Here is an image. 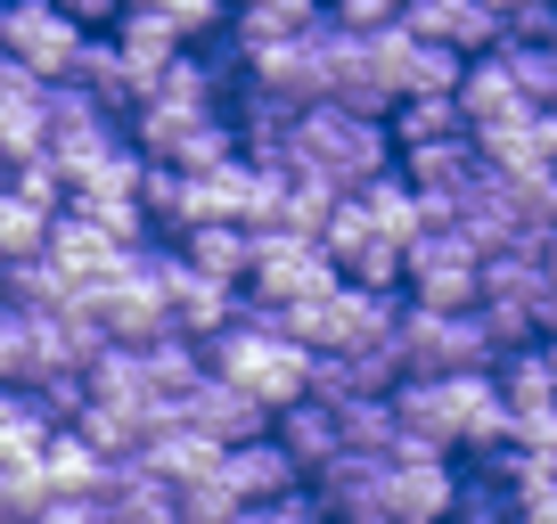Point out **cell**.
Segmentation results:
<instances>
[{
  "label": "cell",
  "mask_w": 557,
  "mask_h": 524,
  "mask_svg": "<svg viewBox=\"0 0 557 524\" xmlns=\"http://www.w3.org/2000/svg\"><path fill=\"white\" fill-rule=\"evenodd\" d=\"M206 361H213V377H230V385H246L255 402H271V419L312 394V345H296V336L278 328V312H262V303H246V312L213 336Z\"/></svg>",
  "instance_id": "1"
},
{
  "label": "cell",
  "mask_w": 557,
  "mask_h": 524,
  "mask_svg": "<svg viewBox=\"0 0 557 524\" xmlns=\"http://www.w3.org/2000/svg\"><path fill=\"white\" fill-rule=\"evenodd\" d=\"M394 123L385 115H352V107L320 99L296 115V157H287V173H329L345 180V189H369L377 173H394Z\"/></svg>",
  "instance_id": "2"
},
{
  "label": "cell",
  "mask_w": 557,
  "mask_h": 524,
  "mask_svg": "<svg viewBox=\"0 0 557 524\" xmlns=\"http://www.w3.org/2000/svg\"><path fill=\"white\" fill-rule=\"evenodd\" d=\"M401 296L426 312H475L484 303V246L459 222H426L401 246Z\"/></svg>",
  "instance_id": "3"
},
{
  "label": "cell",
  "mask_w": 557,
  "mask_h": 524,
  "mask_svg": "<svg viewBox=\"0 0 557 524\" xmlns=\"http://www.w3.org/2000/svg\"><path fill=\"white\" fill-rule=\"evenodd\" d=\"M377 508H385V524H443V516L459 508V467H451V451L401 426L394 451H385V467H377Z\"/></svg>",
  "instance_id": "4"
},
{
  "label": "cell",
  "mask_w": 557,
  "mask_h": 524,
  "mask_svg": "<svg viewBox=\"0 0 557 524\" xmlns=\"http://www.w3.org/2000/svg\"><path fill=\"white\" fill-rule=\"evenodd\" d=\"M401 377H459V369H492L500 345L484 328V303L475 312H426V303H401Z\"/></svg>",
  "instance_id": "5"
},
{
  "label": "cell",
  "mask_w": 557,
  "mask_h": 524,
  "mask_svg": "<svg viewBox=\"0 0 557 524\" xmlns=\"http://www.w3.org/2000/svg\"><path fill=\"white\" fill-rule=\"evenodd\" d=\"M329 279H345L329 254H320V238H304V229H255V254H246V303H262V312H287V303L320 296Z\"/></svg>",
  "instance_id": "6"
},
{
  "label": "cell",
  "mask_w": 557,
  "mask_h": 524,
  "mask_svg": "<svg viewBox=\"0 0 557 524\" xmlns=\"http://www.w3.org/2000/svg\"><path fill=\"white\" fill-rule=\"evenodd\" d=\"M329 34H336V25H312V34L238 50V83L262 90V99H278V107H320V99H329Z\"/></svg>",
  "instance_id": "7"
},
{
  "label": "cell",
  "mask_w": 557,
  "mask_h": 524,
  "mask_svg": "<svg viewBox=\"0 0 557 524\" xmlns=\"http://www.w3.org/2000/svg\"><path fill=\"white\" fill-rule=\"evenodd\" d=\"M90 312H99L107 345H157V336H173V303H164L157 254L139 246V254H132V271H123V279H107L99 296H90Z\"/></svg>",
  "instance_id": "8"
},
{
  "label": "cell",
  "mask_w": 557,
  "mask_h": 524,
  "mask_svg": "<svg viewBox=\"0 0 557 524\" xmlns=\"http://www.w3.org/2000/svg\"><path fill=\"white\" fill-rule=\"evenodd\" d=\"M90 25H74L58 0H9V34H0V58H17V66H34L41 83H66L74 58H83Z\"/></svg>",
  "instance_id": "9"
},
{
  "label": "cell",
  "mask_w": 557,
  "mask_h": 524,
  "mask_svg": "<svg viewBox=\"0 0 557 524\" xmlns=\"http://www.w3.org/2000/svg\"><path fill=\"white\" fill-rule=\"evenodd\" d=\"M394 173L426 197L435 222H451L459 197L484 180V148H475V132H459V140H418V148H401V157H394Z\"/></svg>",
  "instance_id": "10"
},
{
  "label": "cell",
  "mask_w": 557,
  "mask_h": 524,
  "mask_svg": "<svg viewBox=\"0 0 557 524\" xmlns=\"http://www.w3.org/2000/svg\"><path fill=\"white\" fill-rule=\"evenodd\" d=\"M157 279H164V303H173V328L197 336V345H213V336L246 312V287H230V279H213V271H197V262H181V246L157 254Z\"/></svg>",
  "instance_id": "11"
},
{
  "label": "cell",
  "mask_w": 557,
  "mask_h": 524,
  "mask_svg": "<svg viewBox=\"0 0 557 524\" xmlns=\"http://www.w3.org/2000/svg\"><path fill=\"white\" fill-rule=\"evenodd\" d=\"M41 254L58 262V279H66L74 296H99L107 279H123V271H132L139 246L107 238V229H99V222H83V213H58V222H50V246H41Z\"/></svg>",
  "instance_id": "12"
},
{
  "label": "cell",
  "mask_w": 557,
  "mask_h": 524,
  "mask_svg": "<svg viewBox=\"0 0 557 524\" xmlns=\"http://www.w3.org/2000/svg\"><path fill=\"white\" fill-rule=\"evenodd\" d=\"M181 419L197 426V435H213L230 451V442H255V435H271V402H255L246 385H230V377H197L189 394H181Z\"/></svg>",
  "instance_id": "13"
},
{
  "label": "cell",
  "mask_w": 557,
  "mask_h": 524,
  "mask_svg": "<svg viewBox=\"0 0 557 524\" xmlns=\"http://www.w3.org/2000/svg\"><path fill=\"white\" fill-rule=\"evenodd\" d=\"M401 34L443 41V50H459V58H484V50L508 41V25L492 17L484 0H401Z\"/></svg>",
  "instance_id": "14"
},
{
  "label": "cell",
  "mask_w": 557,
  "mask_h": 524,
  "mask_svg": "<svg viewBox=\"0 0 557 524\" xmlns=\"http://www.w3.org/2000/svg\"><path fill=\"white\" fill-rule=\"evenodd\" d=\"M0 148L9 157H41L50 148V83L17 58H0Z\"/></svg>",
  "instance_id": "15"
},
{
  "label": "cell",
  "mask_w": 557,
  "mask_h": 524,
  "mask_svg": "<svg viewBox=\"0 0 557 524\" xmlns=\"http://www.w3.org/2000/svg\"><path fill=\"white\" fill-rule=\"evenodd\" d=\"M99 508H107V524H181V491L164 484L148 459H115Z\"/></svg>",
  "instance_id": "16"
},
{
  "label": "cell",
  "mask_w": 557,
  "mask_h": 524,
  "mask_svg": "<svg viewBox=\"0 0 557 524\" xmlns=\"http://www.w3.org/2000/svg\"><path fill=\"white\" fill-rule=\"evenodd\" d=\"M222 475H230V491H238L246 508H262V500H287V491H304V467L287 459V442H278V435L230 442V451H222Z\"/></svg>",
  "instance_id": "17"
},
{
  "label": "cell",
  "mask_w": 557,
  "mask_h": 524,
  "mask_svg": "<svg viewBox=\"0 0 557 524\" xmlns=\"http://www.w3.org/2000/svg\"><path fill=\"white\" fill-rule=\"evenodd\" d=\"M107 467H115V459H107L83 426H50V442H41V484H50V500H99Z\"/></svg>",
  "instance_id": "18"
},
{
  "label": "cell",
  "mask_w": 557,
  "mask_h": 524,
  "mask_svg": "<svg viewBox=\"0 0 557 524\" xmlns=\"http://www.w3.org/2000/svg\"><path fill=\"white\" fill-rule=\"evenodd\" d=\"M271 435L287 442V459L304 467V484H312L320 467H336V459H345V419H336L329 402H312V394L278 410V419H271Z\"/></svg>",
  "instance_id": "19"
},
{
  "label": "cell",
  "mask_w": 557,
  "mask_h": 524,
  "mask_svg": "<svg viewBox=\"0 0 557 524\" xmlns=\"http://www.w3.org/2000/svg\"><path fill=\"white\" fill-rule=\"evenodd\" d=\"M66 83H83V90H90V99H99V107H107V115H115V123L132 115L139 99H148V83H139V66H132V58L115 50V34H90V41H83V58H74V74H66Z\"/></svg>",
  "instance_id": "20"
},
{
  "label": "cell",
  "mask_w": 557,
  "mask_h": 524,
  "mask_svg": "<svg viewBox=\"0 0 557 524\" xmlns=\"http://www.w3.org/2000/svg\"><path fill=\"white\" fill-rule=\"evenodd\" d=\"M312 25H329V0H238L230 9V50H262V41L312 34Z\"/></svg>",
  "instance_id": "21"
},
{
  "label": "cell",
  "mask_w": 557,
  "mask_h": 524,
  "mask_svg": "<svg viewBox=\"0 0 557 524\" xmlns=\"http://www.w3.org/2000/svg\"><path fill=\"white\" fill-rule=\"evenodd\" d=\"M139 459H148V467H157L164 484H197V475H213V467H222V442H213V435H197V426L173 410V419H164L157 435L139 442Z\"/></svg>",
  "instance_id": "22"
},
{
  "label": "cell",
  "mask_w": 557,
  "mask_h": 524,
  "mask_svg": "<svg viewBox=\"0 0 557 524\" xmlns=\"http://www.w3.org/2000/svg\"><path fill=\"white\" fill-rule=\"evenodd\" d=\"M459 107H468V123L484 132V123H517L533 99L517 90L508 58H500V50H484V58H468V74H459Z\"/></svg>",
  "instance_id": "23"
},
{
  "label": "cell",
  "mask_w": 557,
  "mask_h": 524,
  "mask_svg": "<svg viewBox=\"0 0 557 524\" xmlns=\"http://www.w3.org/2000/svg\"><path fill=\"white\" fill-rule=\"evenodd\" d=\"M107 34H115V50L139 66V83H148V90H157V74L173 66L181 50H189V41H181V25L164 17V9H123V17L107 25Z\"/></svg>",
  "instance_id": "24"
},
{
  "label": "cell",
  "mask_w": 557,
  "mask_h": 524,
  "mask_svg": "<svg viewBox=\"0 0 557 524\" xmlns=\"http://www.w3.org/2000/svg\"><path fill=\"white\" fill-rule=\"evenodd\" d=\"M492 385L508 394V410H541V402H557V361H549V336H533V345H508L500 361H492Z\"/></svg>",
  "instance_id": "25"
},
{
  "label": "cell",
  "mask_w": 557,
  "mask_h": 524,
  "mask_svg": "<svg viewBox=\"0 0 557 524\" xmlns=\"http://www.w3.org/2000/svg\"><path fill=\"white\" fill-rule=\"evenodd\" d=\"M181 262H197V271H213V279H230V287H246V254H255V229H238V222H197V229H181Z\"/></svg>",
  "instance_id": "26"
},
{
  "label": "cell",
  "mask_w": 557,
  "mask_h": 524,
  "mask_svg": "<svg viewBox=\"0 0 557 524\" xmlns=\"http://www.w3.org/2000/svg\"><path fill=\"white\" fill-rule=\"evenodd\" d=\"M385 123H394V148H418V140H459V132H475L468 107H459V90H435V99H401Z\"/></svg>",
  "instance_id": "27"
},
{
  "label": "cell",
  "mask_w": 557,
  "mask_h": 524,
  "mask_svg": "<svg viewBox=\"0 0 557 524\" xmlns=\"http://www.w3.org/2000/svg\"><path fill=\"white\" fill-rule=\"evenodd\" d=\"M361 205H369V222H377V229H385L394 246H410L418 229L435 222V213H426V197H418V189H410L401 173H377V180L361 189Z\"/></svg>",
  "instance_id": "28"
},
{
  "label": "cell",
  "mask_w": 557,
  "mask_h": 524,
  "mask_svg": "<svg viewBox=\"0 0 557 524\" xmlns=\"http://www.w3.org/2000/svg\"><path fill=\"white\" fill-rule=\"evenodd\" d=\"M336 197H345V180H329V173H278V229L320 238V222L336 213Z\"/></svg>",
  "instance_id": "29"
},
{
  "label": "cell",
  "mask_w": 557,
  "mask_h": 524,
  "mask_svg": "<svg viewBox=\"0 0 557 524\" xmlns=\"http://www.w3.org/2000/svg\"><path fill=\"white\" fill-rule=\"evenodd\" d=\"M459 74H468V58H459V50L401 34V99H435V90H459Z\"/></svg>",
  "instance_id": "30"
},
{
  "label": "cell",
  "mask_w": 557,
  "mask_h": 524,
  "mask_svg": "<svg viewBox=\"0 0 557 524\" xmlns=\"http://www.w3.org/2000/svg\"><path fill=\"white\" fill-rule=\"evenodd\" d=\"M500 58H508V74H517V90L533 107H557V41L549 34H508Z\"/></svg>",
  "instance_id": "31"
},
{
  "label": "cell",
  "mask_w": 557,
  "mask_h": 524,
  "mask_svg": "<svg viewBox=\"0 0 557 524\" xmlns=\"http://www.w3.org/2000/svg\"><path fill=\"white\" fill-rule=\"evenodd\" d=\"M50 222L58 213H41V205H25V197L0 189V271H9V262H34L41 246H50Z\"/></svg>",
  "instance_id": "32"
},
{
  "label": "cell",
  "mask_w": 557,
  "mask_h": 524,
  "mask_svg": "<svg viewBox=\"0 0 557 524\" xmlns=\"http://www.w3.org/2000/svg\"><path fill=\"white\" fill-rule=\"evenodd\" d=\"M9 197H25V205H41V213H66L74 205V180L58 173L50 157H17V164H9Z\"/></svg>",
  "instance_id": "33"
},
{
  "label": "cell",
  "mask_w": 557,
  "mask_h": 524,
  "mask_svg": "<svg viewBox=\"0 0 557 524\" xmlns=\"http://www.w3.org/2000/svg\"><path fill=\"white\" fill-rule=\"evenodd\" d=\"M173 491H181V524H238V516H246V500L230 491L222 467L197 475V484H173Z\"/></svg>",
  "instance_id": "34"
},
{
  "label": "cell",
  "mask_w": 557,
  "mask_h": 524,
  "mask_svg": "<svg viewBox=\"0 0 557 524\" xmlns=\"http://www.w3.org/2000/svg\"><path fill=\"white\" fill-rule=\"evenodd\" d=\"M443 524H524V516H517V491H500V484L475 475V484H459V508Z\"/></svg>",
  "instance_id": "35"
},
{
  "label": "cell",
  "mask_w": 557,
  "mask_h": 524,
  "mask_svg": "<svg viewBox=\"0 0 557 524\" xmlns=\"http://www.w3.org/2000/svg\"><path fill=\"white\" fill-rule=\"evenodd\" d=\"M329 25L336 34H385V25H401V0H329Z\"/></svg>",
  "instance_id": "36"
},
{
  "label": "cell",
  "mask_w": 557,
  "mask_h": 524,
  "mask_svg": "<svg viewBox=\"0 0 557 524\" xmlns=\"http://www.w3.org/2000/svg\"><path fill=\"white\" fill-rule=\"evenodd\" d=\"M17 369H25V312L0 296V385H17Z\"/></svg>",
  "instance_id": "37"
},
{
  "label": "cell",
  "mask_w": 557,
  "mask_h": 524,
  "mask_svg": "<svg viewBox=\"0 0 557 524\" xmlns=\"http://www.w3.org/2000/svg\"><path fill=\"white\" fill-rule=\"evenodd\" d=\"M541 336H557V229L541 238Z\"/></svg>",
  "instance_id": "38"
},
{
  "label": "cell",
  "mask_w": 557,
  "mask_h": 524,
  "mask_svg": "<svg viewBox=\"0 0 557 524\" xmlns=\"http://www.w3.org/2000/svg\"><path fill=\"white\" fill-rule=\"evenodd\" d=\"M58 9H66L74 25H90V34H107V25L123 17V0H58Z\"/></svg>",
  "instance_id": "39"
},
{
  "label": "cell",
  "mask_w": 557,
  "mask_h": 524,
  "mask_svg": "<svg viewBox=\"0 0 557 524\" xmlns=\"http://www.w3.org/2000/svg\"><path fill=\"white\" fill-rule=\"evenodd\" d=\"M34 524H107V508L99 500H50Z\"/></svg>",
  "instance_id": "40"
},
{
  "label": "cell",
  "mask_w": 557,
  "mask_h": 524,
  "mask_svg": "<svg viewBox=\"0 0 557 524\" xmlns=\"http://www.w3.org/2000/svg\"><path fill=\"white\" fill-rule=\"evenodd\" d=\"M9 164H17V157H9V148H0V189H9Z\"/></svg>",
  "instance_id": "41"
},
{
  "label": "cell",
  "mask_w": 557,
  "mask_h": 524,
  "mask_svg": "<svg viewBox=\"0 0 557 524\" xmlns=\"http://www.w3.org/2000/svg\"><path fill=\"white\" fill-rule=\"evenodd\" d=\"M0 34H9V0H0Z\"/></svg>",
  "instance_id": "42"
},
{
  "label": "cell",
  "mask_w": 557,
  "mask_h": 524,
  "mask_svg": "<svg viewBox=\"0 0 557 524\" xmlns=\"http://www.w3.org/2000/svg\"><path fill=\"white\" fill-rule=\"evenodd\" d=\"M541 459H549V475H557V451H541Z\"/></svg>",
  "instance_id": "43"
}]
</instances>
